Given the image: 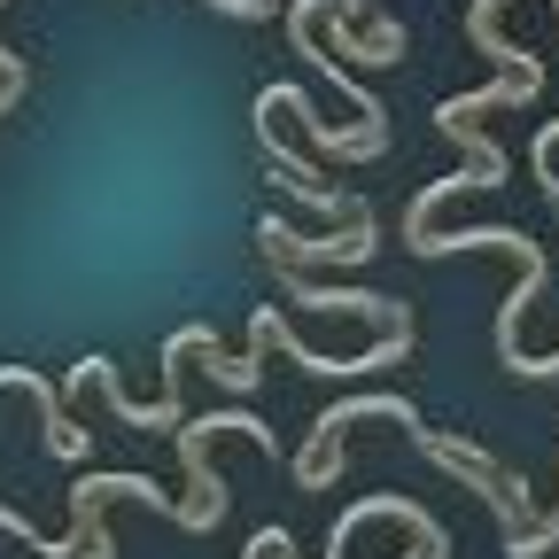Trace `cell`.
<instances>
[{
    "instance_id": "1",
    "label": "cell",
    "mask_w": 559,
    "mask_h": 559,
    "mask_svg": "<svg viewBox=\"0 0 559 559\" xmlns=\"http://www.w3.org/2000/svg\"><path fill=\"white\" fill-rule=\"evenodd\" d=\"M179 474H187V498H179V528H218L226 521V481H218V466H210V443L218 436H249L264 459H280V443H272V428L264 419H249V412H194V419H179Z\"/></svg>"
},
{
    "instance_id": "5",
    "label": "cell",
    "mask_w": 559,
    "mask_h": 559,
    "mask_svg": "<svg viewBox=\"0 0 559 559\" xmlns=\"http://www.w3.org/2000/svg\"><path fill=\"white\" fill-rule=\"evenodd\" d=\"M280 272V288H288L296 304L326 311V319H366L373 334H412V311L396 296H373V288H334V280H311L304 264H272Z\"/></svg>"
},
{
    "instance_id": "8",
    "label": "cell",
    "mask_w": 559,
    "mask_h": 559,
    "mask_svg": "<svg viewBox=\"0 0 559 559\" xmlns=\"http://www.w3.org/2000/svg\"><path fill=\"white\" fill-rule=\"evenodd\" d=\"M0 86H24V55H9V47H0Z\"/></svg>"
},
{
    "instance_id": "3",
    "label": "cell",
    "mask_w": 559,
    "mask_h": 559,
    "mask_svg": "<svg viewBox=\"0 0 559 559\" xmlns=\"http://www.w3.org/2000/svg\"><path fill=\"white\" fill-rule=\"evenodd\" d=\"M358 419H396L404 436H412V428H428L412 396H349V404H326V412L311 419L304 459H296V481H304V489H334V474H342V436L358 428Z\"/></svg>"
},
{
    "instance_id": "2",
    "label": "cell",
    "mask_w": 559,
    "mask_h": 559,
    "mask_svg": "<svg viewBox=\"0 0 559 559\" xmlns=\"http://www.w3.org/2000/svg\"><path fill=\"white\" fill-rule=\"evenodd\" d=\"M412 443L428 451V459H436L443 474H459V481L474 489V498H481L489 513H498V528H506V536L536 528V506H528V481H521L513 466H498V459H489L481 443H466V436H443V428H412Z\"/></svg>"
},
{
    "instance_id": "9",
    "label": "cell",
    "mask_w": 559,
    "mask_h": 559,
    "mask_svg": "<svg viewBox=\"0 0 559 559\" xmlns=\"http://www.w3.org/2000/svg\"><path fill=\"white\" fill-rule=\"evenodd\" d=\"M536 179H544V194H551V210H559V179H551V171H536Z\"/></svg>"
},
{
    "instance_id": "4",
    "label": "cell",
    "mask_w": 559,
    "mask_h": 559,
    "mask_svg": "<svg viewBox=\"0 0 559 559\" xmlns=\"http://www.w3.org/2000/svg\"><path fill=\"white\" fill-rule=\"evenodd\" d=\"M257 241H264L272 264H366V257L381 249V226H373L366 202L342 218V234H304V226H288V218L272 210V218L257 226Z\"/></svg>"
},
{
    "instance_id": "7",
    "label": "cell",
    "mask_w": 559,
    "mask_h": 559,
    "mask_svg": "<svg viewBox=\"0 0 559 559\" xmlns=\"http://www.w3.org/2000/svg\"><path fill=\"white\" fill-rule=\"evenodd\" d=\"M288 551H296V536L272 521V528H257V536H249V551H241V559H288Z\"/></svg>"
},
{
    "instance_id": "6",
    "label": "cell",
    "mask_w": 559,
    "mask_h": 559,
    "mask_svg": "<svg viewBox=\"0 0 559 559\" xmlns=\"http://www.w3.org/2000/svg\"><path fill=\"white\" fill-rule=\"evenodd\" d=\"M551 544H559V506H551V513H544L536 528H521V536H506V559H544Z\"/></svg>"
}]
</instances>
